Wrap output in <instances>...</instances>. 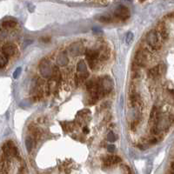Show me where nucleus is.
<instances>
[{"instance_id": "obj_20", "label": "nucleus", "mask_w": 174, "mask_h": 174, "mask_svg": "<svg viewBox=\"0 0 174 174\" xmlns=\"http://www.w3.org/2000/svg\"><path fill=\"white\" fill-rule=\"evenodd\" d=\"M88 62V64L90 66V68L92 70H96L98 67H99V59H95V60H87Z\"/></svg>"}, {"instance_id": "obj_17", "label": "nucleus", "mask_w": 174, "mask_h": 174, "mask_svg": "<svg viewBox=\"0 0 174 174\" xmlns=\"http://www.w3.org/2000/svg\"><path fill=\"white\" fill-rule=\"evenodd\" d=\"M33 145H34V138L31 136V137H27L25 138V146L28 151H31L33 148Z\"/></svg>"}, {"instance_id": "obj_27", "label": "nucleus", "mask_w": 174, "mask_h": 174, "mask_svg": "<svg viewBox=\"0 0 174 174\" xmlns=\"http://www.w3.org/2000/svg\"><path fill=\"white\" fill-rule=\"evenodd\" d=\"M170 174H174V171H171V172H170Z\"/></svg>"}, {"instance_id": "obj_5", "label": "nucleus", "mask_w": 174, "mask_h": 174, "mask_svg": "<svg viewBox=\"0 0 174 174\" xmlns=\"http://www.w3.org/2000/svg\"><path fill=\"white\" fill-rule=\"evenodd\" d=\"M164 71H165L164 65L163 64H160L149 70V77L152 79H157L164 72Z\"/></svg>"}, {"instance_id": "obj_11", "label": "nucleus", "mask_w": 174, "mask_h": 174, "mask_svg": "<svg viewBox=\"0 0 174 174\" xmlns=\"http://www.w3.org/2000/svg\"><path fill=\"white\" fill-rule=\"evenodd\" d=\"M86 60H99V51L96 50H86L85 51Z\"/></svg>"}, {"instance_id": "obj_3", "label": "nucleus", "mask_w": 174, "mask_h": 174, "mask_svg": "<svg viewBox=\"0 0 174 174\" xmlns=\"http://www.w3.org/2000/svg\"><path fill=\"white\" fill-rule=\"evenodd\" d=\"M112 88H113V81L109 76H105L99 78V89H98V95L99 99L111 92Z\"/></svg>"}, {"instance_id": "obj_15", "label": "nucleus", "mask_w": 174, "mask_h": 174, "mask_svg": "<svg viewBox=\"0 0 174 174\" xmlns=\"http://www.w3.org/2000/svg\"><path fill=\"white\" fill-rule=\"evenodd\" d=\"M110 51L106 48H104L102 49L100 51H99V60L101 61H105L107 60L109 58H110Z\"/></svg>"}, {"instance_id": "obj_9", "label": "nucleus", "mask_w": 174, "mask_h": 174, "mask_svg": "<svg viewBox=\"0 0 174 174\" xmlns=\"http://www.w3.org/2000/svg\"><path fill=\"white\" fill-rule=\"evenodd\" d=\"M129 103H130L131 106L133 107V108H135V109H140L143 106V105H144L141 97L138 94H137V93H132L130 96Z\"/></svg>"}, {"instance_id": "obj_18", "label": "nucleus", "mask_w": 174, "mask_h": 174, "mask_svg": "<svg viewBox=\"0 0 174 174\" xmlns=\"http://www.w3.org/2000/svg\"><path fill=\"white\" fill-rule=\"evenodd\" d=\"M8 64V58L2 53V51L0 52V69H3L5 68Z\"/></svg>"}, {"instance_id": "obj_7", "label": "nucleus", "mask_w": 174, "mask_h": 174, "mask_svg": "<svg viewBox=\"0 0 174 174\" xmlns=\"http://www.w3.org/2000/svg\"><path fill=\"white\" fill-rule=\"evenodd\" d=\"M9 171H10L9 158H7L2 153L0 155V174H8Z\"/></svg>"}, {"instance_id": "obj_1", "label": "nucleus", "mask_w": 174, "mask_h": 174, "mask_svg": "<svg viewBox=\"0 0 174 174\" xmlns=\"http://www.w3.org/2000/svg\"><path fill=\"white\" fill-rule=\"evenodd\" d=\"M135 64L139 67H145L152 60V52L148 46L140 45L135 53Z\"/></svg>"}, {"instance_id": "obj_19", "label": "nucleus", "mask_w": 174, "mask_h": 174, "mask_svg": "<svg viewBox=\"0 0 174 174\" xmlns=\"http://www.w3.org/2000/svg\"><path fill=\"white\" fill-rule=\"evenodd\" d=\"M158 109L157 107H153L151 112V116H150V121L151 122H153L155 120H158Z\"/></svg>"}, {"instance_id": "obj_23", "label": "nucleus", "mask_w": 174, "mask_h": 174, "mask_svg": "<svg viewBox=\"0 0 174 174\" xmlns=\"http://www.w3.org/2000/svg\"><path fill=\"white\" fill-rule=\"evenodd\" d=\"M107 139H108V141H110V142H114V141L116 140V137H115L114 133H113V132H110V133L108 134Z\"/></svg>"}, {"instance_id": "obj_26", "label": "nucleus", "mask_w": 174, "mask_h": 174, "mask_svg": "<svg viewBox=\"0 0 174 174\" xmlns=\"http://www.w3.org/2000/svg\"><path fill=\"white\" fill-rule=\"evenodd\" d=\"M84 132H89V130H88V128H84Z\"/></svg>"}, {"instance_id": "obj_16", "label": "nucleus", "mask_w": 174, "mask_h": 174, "mask_svg": "<svg viewBox=\"0 0 174 174\" xmlns=\"http://www.w3.org/2000/svg\"><path fill=\"white\" fill-rule=\"evenodd\" d=\"M17 25V22L14 20H6L2 23V27L5 29H12Z\"/></svg>"}, {"instance_id": "obj_24", "label": "nucleus", "mask_w": 174, "mask_h": 174, "mask_svg": "<svg viewBox=\"0 0 174 174\" xmlns=\"http://www.w3.org/2000/svg\"><path fill=\"white\" fill-rule=\"evenodd\" d=\"M20 72H21V68H20V67H18V69L15 71V72H14V74H13V77H14V78H17V77L19 76Z\"/></svg>"}, {"instance_id": "obj_14", "label": "nucleus", "mask_w": 174, "mask_h": 174, "mask_svg": "<svg viewBox=\"0 0 174 174\" xmlns=\"http://www.w3.org/2000/svg\"><path fill=\"white\" fill-rule=\"evenodd\" d=\"M60 78H61V72H60L58 67L54 66L51 71V79L58 82Z\"/></svg>"}, {"instance_id": "obj_2", "label": "nucleus", "mask_w": 174, "mask_h": 174, "mask_svg": "<svg viewBox=\"0 0 174 174\" xmlns=\"http://www.w3.org/2000/svg\"><path fill=\"white\" fill-rule=\"evenodd\" d=\"M145 44L151 51H158L162 47V38L156 29L151 30L145 35Z\"/></svg>"}, {"instance_id": "obj_4", "label": "nucleus", "mask_w": 174, "mask_h": 174, "mask_svg": "<svg viewBox=\"0 0 174 174\" xmlns=\"http://www.w3.org/2000/svg\"><path fill=\"white\" fill-rule=\"evenodd\" d=\"M2 152H3V154L5 156H6L9 158L11 157H17L18 155V149H17L16 145H14V143L12 140H8L3 145Z\"/></svg>"}, {"instance_id": "obj_12", "label": "nucleus", "mask_w": 174, "mask_h": 174, "mask_svg": "<svg viewBox=\"0 0 174 174\" xmlns=\"http://www.w3.org/2000/svg\"><path fill=\"white\" fill-rule=\"evenodd\" d=\"M157 32H158L160 38H162V40H166L169 37V33H168V31L165 27V25L164 24H159L158 28L156 29Z\"/></svg>"}, {"instance_id": "obj_22", "label": "nucleus", "mask_w": 174, "mask_h": 174, "mask_svg": "<svg viewBox=\"0 0 174 174\" xmlns=\"http://www.w3.org/2000/svg\"><path fill=\"white\" fill-rule=\"evenodd\" d=\"M100 20L104 23H110V22H112V18L109 16H103L100 18Z\"/></svg>"}, {"instance_id": "obj_8", "label": "nucleus", "mask_w": 174, "mask_h": 174, "mask_svg": "<svg viewBox=\"0 0 174 174\" xmlns=\"http://www.w3.org/2000/svg\"><path fill=\"white\" fill-rule=\"evenodd\" d=\"M17 52V47L12 43H6L2 46V53H4L7 58L13 57Z\"/></svg>"}, {"instance_id": "obj_6", "label": "nucleus", "mask_w": 174, "mask_h": 174, "mask_svg": "<svg viewBox=\"0 0 174 174\" xmlns=\"http://www.w3.org/2000/svg\"><path fill=\"white\" fill-rule=\"evenodd\" d=\"M115 17L118 18L120 20L125 21V20H126V19L129 18V17H130V12H129V10H128L127 7H125L124 5H120L115 11Z\"/></svg>"}, {"instance_id": "obj_10", "label": "nucleus", "mask_w": 174, "mask_h": 174, "mask_svg": "<svg viewBox=\"0 0 174 174\" xmlns=\"http://www.w3.org/2000/svg\"><path fill=\"white\" fill-rule=\"evenodd\" d=\"M121 161V158L119 156H115V155H110L107 156L104 158V165L106 167H110L112 166L114 164H119Z\"/></svg>"}, {"instance_id": "obj_21", "label": "nucleus", "mask_w": 174, "mask_h": 174, "mask_svg": "<svg viewBox=\"0 0 174 174\" xmlns=\"http://www.w3.org/2000/svg\"><path fill=\"white\" fill-rule=\"evenodd\" d=\"M133 39V34L132 32H128L127 35H126V38H125V43L127 45H129Z\"/></svg>"}, {"instance_id": "obj_13", "label": "nucleus", "mask_w": 174, "mask_h": 174, "mask_svg": "<svg viewBox=\"0 0 174 174\" xmlns=\"http://www.w3.org/2000/svg\"><path fill=\"white\" fill-rule=\"evenodd\" d=\"M28 130H29V132H31L32 137L34 139L38 140V139L40 138V137H41V132H40V131H39L37 127H35V126H33V125H29Z\"/></svg>"}, {"instance_id": "obj_25", "label": "nucleus", "mask_w": 174, "mask_h": 174, "mask_svg": "<svg viewBox=\"0 0 174 174\" xmlns=\"http://www.w3.org/2000/svg\"><path fill=\"white\" fill-rule=\"evenodd\" d=\"M114 150H115V146H114V145H109V146H108V151H109L112 152Z\"/></svg>"}]
</instances>
